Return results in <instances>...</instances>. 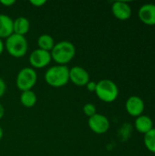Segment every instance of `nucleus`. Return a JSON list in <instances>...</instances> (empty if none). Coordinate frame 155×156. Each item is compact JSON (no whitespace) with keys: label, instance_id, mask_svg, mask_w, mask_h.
Masks as SVG:
<instances>
[{"label":"nucleus","instance_id":"b1692460","mask_svg":"<svg viewBox=\"0 0 155 156\" xmlns=\"http://www.w3.org/2000/svg\"><path fill=\"white\" fill-rule=\"evenodd\" d=\"M4 49H5V44H4L3 40L0 38V56H1V54L3 53Z\"/></svg>","mask_w":155,"mask_h":156},{"label":"nucleus","instance_id":"f257e3e1","mask_svg":"<svg viewBox=\"0 0 155 156\" xmlns=\"http://www.w3.org/2000/svg\"><path fill=\"white\" fill-rule=\"evenodd\" d=\"M52 59L58 65H64L70 62L76 54V48L74 44L68 40H62L55 43L52 50L50 51Z\"/></svg>","mask_w":155,"mask_h":156},{"label":"nucleus","instance_id":"9d476101","mask_svg":"<svg viewBox=\"0 0 155 156\" xmlns=\"http://www.w3.org/2000/svg\"><path fill=\"white\" fill-rule=\"evenodd\" d=\"M113 16L119 20H127L132 16V8L128 3L124 1H116L111 5Z\"/></svg>","mask_w":155,"mask_h":156},{"label":"nucleus","instance_id":"5701e85b","mask_svg":"<svg viewBox=\"0 0 155 156\" xmlns=\"http://www.w3.org/2000/svg\"><path fill=\"white\" fill-rule=\"evenodd\" d=\"M4 115H5V108L0 102V120L4 117Z\"/></svg>","mask_w":155,"mask_h":156},{"label":"nucleus","instance_id":"393cba45","mask_svg":"<svg viewBox=\"0 0 155 156\" xmlns=\"http://www.w3.org/2000/svg\"><path fill=\"white\" fill-rule=\"evenodd\" d=\"M3 135H4V132H3L2 127L0 126V141H1V140H2V138H3Z\"/></svg>","mask_w":155,"mask_h":156},{"label":"nucleus","instance_id":"9b49d317","mask_svg":"<svg viewBox=\"0 0 155 156\" xmlns=\"http://www.w3.org/2000/svg\"><path fill=\"white\" fill-rule=\"evenodd\" d=\"M139 17L142 22L148 26L155 25V5L145 4L142 5L138 12Z\"/></svg>","mask_w":155,"mask_h":156},{"label":"nucleus","instance_id":"f03ea898","mask_svg":"<svg viewBox=\"0 0 155 156\" xmlns=\"http://www.w3.org/2000/svg\"><path fill=\"white\" fill-rule=\"evenodd\" d=\"M45 80L53 88H61L69 81V69L64 65L50 67L45 73Z\"/></svg>","mask_w":155,"mask_h":156},{"label":"nucleus","instance_id":"412c9836","mask_svg":"<svg viewBox=\"0 0 155 156\" xmlns=\"http://www.w3.org/2000/svg\"><path fill=\"white\" fill-rule=\"evenodd\" d=\"M29 3L31 5H33L34 6H36V7H40V6H42L43 5L46 4V1L45 0H30Z\"/></svg>","mask_w":155,"mask_h":156},{"label":"nucleus","instance_id":"6e6552de","mask_svg":"<svg viewBox=\"0 0 155 156\" xmlns=\"http://www.w3.org/2000/svg\"><path fill=\"white\" fill-rule=\"evenodd\" d=\"M69 80L77 86H86L90 81V74L84 68L74 66L69 69Z\"/></svg>","mask_w":155,"mask_h":156},{"label":"nucleus","instance_id":"2eb2a0df","mask_svg":"<svg viewBox=\"0 0 155 156\" xmlns=\"http://www.w3.org/2000/svg\"><path fill=\"white\" fill-rule=\"evenodd\" d=\"M37 101L36 93L30 90H25L21 92L20 95V102L21 104L26 108H32L36 105Z\"/></svg>","mask_w":155,"mask_h":156},{"label":"nucleus","instance_id":"ddd939ff","mask_svg":"<svg viewBox=\"0 0 155 156\" xmlns=\"http://www.w3.org/2000/svg\"><path fill=\"white\" fill-rule=\"evenodd\" d=\"M30 29V22L25 16H19L14 20L13 32L14 34L25 36Z\"/></svg>","mask_w":155,"mask_h":156},{"label":"nucleus","instance_id":"f8f14e48","mask_svg":"<svg viewBox=\"0 0 155 156\" xmlns=\"http://www.w3.org/2000/svg\"><path fill=\"white\" fill-rule=\"evenodd\" d=\"M14 20L5 14H0V38H7L13 32Z\"/></svg>","mask_w":155,"mask_h":156},{"label":"nucleus","instance_id":"423d86ee","mask_svg":"<svg viewBox=\"0 0 155 156\" xmlns=\"http://www.w3.org/2000/svg\"><path fill=\"white\" fill-rule=\"evenodd\" d=\"M52 60L51 54L48 51L37 48L34 49L29 56L28 61L31 65V68L35 69H43L47 67Z\"/></svg>","mask_w":155,"mask_h":156},{"label":"nucleus","instance_id":"a211bd4d","mask_svg":"<svg viewBox=\"0 0 155 156\" xmlns=\"http://www.w3.org/2000/svg\"><path fill=\"white\" fill-rule=\"evenodd\" d=\"M83 112L86 116H88L89 118L93 116L94 114L97 113V109L96 106L92 103H86L83 106Z\"/></svg>","mask_w":155,"mask_h":156},{"label":"nucleus","instance_id":"aec40b11","mask_svg":"<svg viewBox=\"0 0 155 156\" xmlns=\"http://www.w3.org/2000/svg\"><path fill=\"white\" fill-rule=\"evenodd\" d=\"M5 89H6V86H5V80L0 78V98H2L5 92Z\"/></svg>","mask_w":155,"mask_h":156},{"label":"nucleus","instance_id":"4468645a","mask_svg":"<svg viewBox=\"0 0 155 156\" xmlns=\"http://www.w3.org/2000/svg\"><path fill=\"white\" fill-rule=\"evenodd\" d=\"M135 128L139 133L146 134L153 128V122L149 116L142 114L135 120Z\"/></svg>","mask_w":155,"mask_h":156},{"label":"nucleus","instance_id":"20e7f679","mask_svg":"<svg viewBox=\"0 0 155 156\" xmlns=\"http://www.w3.org/2000/svg\"><path fill=\"white\" fill-rule=\"evenodd\" d=\"M95 92L100 101L111 103L118 98L119 89L114 81L111 80H100L97 82Z\"/></svg>","mask_w":155,"mask_h":156},{"label":"nucleus","instance_id":"0eeeda50","mask_svg":"<svg viewBox=\"0 0 155 156\" xmlns=\"http://www.w3.org/2000/svg\"><path fill=\"white\" fill-rule=\"evenodd\" d=\"M88 125L94 133L103 134L108 132L110 128V122L105 115L96 113L89 118Z\"/></svg>","mask_w":155,"mask_h":156},{"label":"nucleus","instance_id":"1a4fd4ad","mask_svg":"<svg viewBox=\"0 0 155 156\" xmlns=\"http://www.w3.org/2000/svg\"><path fill=\"white\" fill-rule=\"evenodd\" d=\"M127 112L133 117H139L144 111V102L139 96H131L125 103Z\"/></svg>","mask_w":155,"mask_h":156},{"label":"nucleus","instance_id":"6ab92c4d","mask_svg":"<svg viewBox=\"0 0 155 156\" xmlns=\"http://www.w3.org/2000/svg\"><path fill=\"white\" fill-rule=\"evenodd\" d=\"M96 86H97V82L95 81H92V80H90L87 85H86V88L89 91H91V92H95V90H96Z\"/></svg>","mask_w":155,"mask_h":156},{"label":"nucleus","instance_id":"39448f33","mask_svg":"<svg viewBox=\"0 0 155 156\" xmlns=\"http://www.w3.org/2000/svg\"><path fill=\"white\" fill-rule=\"evenodd\" d=\"M37 80V74L31 67H26L19 70L16 75V84L19 90H30L36 85Z\"/></svg>","mask_w":155,"mask_h":156},{"label":"nucleus","instance_id":"4be33fe9","mask_svg":"<svg viewBox=\"0 0 155 156\" xmlns=\"http://www.w3.org/2000/svg\"><path fill=\"white\" fill-rule=\"evenodd\" d=\"M16 3L15 0H0V4L5 6H11Z\"/></svg>","mask_w":155,"mask_h":156},{"label":"nucleus","instance_id":"7ed1b4c3","mask_svg":"<svg viewBox=\"0 0 155 156\" xmlns=\"http://www.w3.org/2000/svg\"><path fill=\"white\" fill-rule=\"evenodd\" d=\"M5 44V48L8 54L14 58H22L24 57L28 48L27 40L25 36H20L16 34H12L6 39Z\"/></svg>","mask_w":155,"mask_h":156},{"label":"nucleus","instance_id":"dca6fc26","mask_svg":"<svg viewBox=\"0 0 155 156\" xmlns=\"http://www.w3.org/2000/svg\"><path fill=\"white\" fill-rule=\"evenodd\" d=\"M55 45L54 38L49 34H42L37 37L38 48L50 52Z\"/></svg>","mask_w":155,"mask_h":156},{"label":"nucleus","instance_id":"f3484780","mask_svg":"<svg viewBox=\"0 0 155 156\" xmlns=\"http://www.w3.org/2000/svg\"><path fill=\"white\" fill-rule=\"evenodd\" d=\"M143 141L146 148L150 152L155 154V128H153L150 132L144 134Z\"/></svg>","mask_w":155,"mask_h":156}]
</instances>
